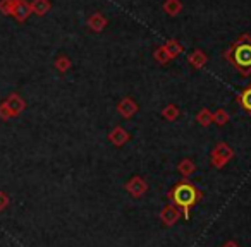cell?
Segmentation results:
<instances>
[{"label":"cell","mask_w":251,"mask_h":247,"mask_svg":"<svg viewBox=\"0 0 251 247\" xmlns=\"http://www.w3.org/2000/svg\"><path fill=\"white\" fill-rule=\"evenodd\" d=\"M171 199L174 201V204H177L179 208L184 211L186 218H189V209L198 202L200 192H198V189L189 184V182H179L171 191Z\"/></svg>","instance_id":"1"},{"label":"cell","mask_w":251,"mask_h":247,"mask_svg":"<svg viewBox=\"0 0 251 247\" xmlns=\"http://www.w3.org/2000/svg\"><path fill=\"white\" fill-rule=\"evenodd\" d=\"M234 62L243 69H250L251 67V45L244 43V45H237L234 50Z\"/></svg>","instance_id":"2"},{"label":"cell","mask_w":251,"mask_h":247,"mask_svg":"<svg viewBox=\"0 0 251 247\" xmlns=\"http://www.w3.org/2000/svg\"><path fill=\"white\" fill-rule=\"evenodd\" d=\"M241 105H243L248 112H251V88L243 91V94H241Z\"/></svg>","instance_id":"3"}]
</instances>
